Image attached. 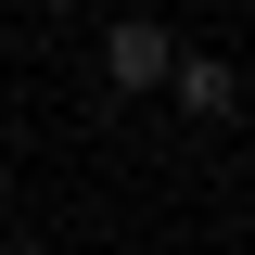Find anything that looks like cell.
<instances>
[{
	"label": "cell",
	"instance_id": "cell-1",
	"mask_svg": "<svg viewBox=\"0 0 255 255\" xmlns=\"http://www.w3.org/2000/svg\"><path fill=\"white\" fill-rule=\"evenodd\" d=\"M166 64H179V38H166V26H140V13L102 26V90H166Z\"/></svg>",
	"mask_w": 255,
	"mask_h": 255
},
{
	"label": "cell",
	"instance_id": "cell-2",
	"mask_svg": "<svg viewBox=\"0 0 255 255\" xmlns=\"http://www.w3.org/2000/svg\"><path fill=\"white\" fill-rule=\"evenodd\" d=\"M166 90H179V102H191L204 128H230V115H243V77H230L217 51H179V64H166Z\"/></svg>",
	"mask_w": 255,
	"mask_h": 255
}]
</instances>
